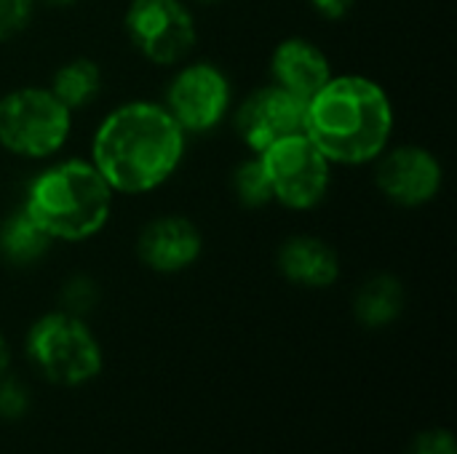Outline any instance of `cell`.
<instances>
[{"label":"cell","instance_id":"obj_20","mask_svg":"<svg viewBox=\"0 0 457 454\" xmlns=\"http://www.w3.org/2000/svg\"><path fill=\"white\" fill-rule=\"evenodd\" d=\"M29 409V393L19 380H3L0 383V417L3 420H19Z\"/></svg>","mask_w":457,"mask_h":454},{"label":"cell","instance_id":"obj_1","mask_svg":"<svg viewBox=\"0 0 457 454\" xmlns=\"http://www.w3.org/2000/svg\"><path fill=\"white\" fill-rule=\"evenodd\" d=\"M185 153V131L155 102H129L110 112L91 144V163L112 193L139 195L161 187Z\"/></svg>","mask_w":457,"mask_h":454},{"label":"cell","instance_id":"obj_7","mask_svg":"<svg viewBox=\"0 0 457 454\" xmlns=\"http://www.w3.org/2000/svg\"><path fill=\"white\" fill-rule=\"evenodd\" d=\"M131 45L153 64H177L195 43V21L179 0H131L126 19Z\"/></svg>","mask_w":457,"mask_h":454},{"label":"cell","instance_id":"obj_16","mask_svg":"<svg viewBox=\"0 0 457 454\" xmlns=\"http://www.w3.org/2000/svg\"><path fill=\"white\" fill-rule=\"evenodd\" d=\"M70 112L88 107L102 91V72L91 59H70L54 72L48 88Z\"/></svg>","mask_w":457,"mask_h":454},{"label":"cell","instance_id":"obj_18","mask_svg":"<svg viewBox=\"0 0 457 454\" xmlns=\"http://www.w3.org/2000/svg\"><path fill=\"white\" fill-rule=\"evenodd\" d=\"M96 297H99V294H96V286H94V281L86 278V276L70 278V281L64 284V289H62V305H64V310L72 313V316L88 313V310L96 305Z\"/></svg>","mask_w":457,"mask_h":454},{"label":"cell","instance_id":"obj_25","mask_svg":"<svg viewBox=\"0 0 457 454\" xmlns=\"http://www.w3.org/2000/svg\"><path fill=\"white\" fill-rule=\"evenodd\" d=\"M198 3H217V0H198Z\"/></svg>","mask_w":457,"mask_h":454},{"label":"cell","instance_id":"obj_10","mask_svg":"<svg viewBox=\"0 0 457 454\" xmlns=\"http://www.w3.org/2000/svg\"><path fill=\"white\" fill-rule=\"evenodd\" d=\"M442 163L426 147L404 144L378 158L375 182L380 193L396 206L415 209L431 203L442 190Z\"/></svg>","mask_w":457,"mask_h":454},{"label":"cell","instance_id":"obj_12","mask_svg":"<svg viewBox=\"0 0 457 454\" xmlns=\"http://www.w3.org/2000/svg\"><path fill=\"white\" fill-rule=\"evenodd\" d=\"M270 75L278 88L308 104V99L332 78V64L316 43L305 37H287L270 56Z\"/></svg>","mask_w":457,"mask_h":454},{"label":"cell","instance_id":"obj_14","mask_svg":"<svg viewBox=\"0 0 457 454\" xmlns=\"http://www.w3.org/2000/svg\"><path fill=\"white\" fill-rule=\"evenodd\" d=\"M51 246L48 233L21 209L3 219L0 225V257L8 265L27 268L35 265Z\"/></svg>","mask_w":457,"mask_h":454},{"label":"cell","instance_id":"obj_21","mask_svg":"<svg viewBox=\"0 0 457 454\" xmlns=\"http://www.w3.org/2000/svg\"><path fill=\"white\" fill-rule=\"evenodd\" d=\"M410 454H457L455 439L450 431H428L415 439Z\"/></svg>","mask_w":457,"mask_h":454},{"label":"cell","instance_id":"obj_4","mask_svg":"<svg viewBox=\"0 0 457 454\" xmlns=\"http://www.w3.org/2000/svg\"><path fill=\"white\" fill-rule=\"evenodd\" d=\"M27 356L56 385H83L102 372V348L91 329L67 310L46 313L27 332Z\"/></svg>","mask_w":457,"mask_h":454},{"label":"cell","instance_id":"obj_2","mask_svg":"<svg viewBox=\"0 0 457 454\" xmlns=\"http://www.w3.org/2000/svg\"><path fill=\"white\" fill-rule=\"evenodd\" d=\"M305 134L329 163L378 161L394 134V104L380 83L332 75L305 104Z\"/></svg>","mask_w":457,"mask_h":454},{"label":"cell","instance_id":"obj_11","mask_svg":"<svg viewBox=\"0 0 457 454\" xmlns=\"http://www.w3.org/2000/svg\"><path fill=\"white\" fill-rule=\"evenodd\" d=\"M204 249L201 230L185 217H158L137 238L139 260L155 273H179L190 268Z\"/></svg>","mask_w":457,"mask_h":454},{"label":"cell","instance_id":"obj_5","mask_svg":"<svg viewBox=\"0 0 457 454\" xmlns=\"http://www.w3.org/2000/svg\"><path fill=\"white\" fill-rule=\"evenodd\" d=\"M72 112L48 88H16L0 99V144L29 161L56 155L70 136Z\"/></svg>","mask_w":457,"mask_h":454},{"label":"cell","instance_id":"obj_9","mask_svg":"<svg viewBox=\"0 0 457 454\" xmlns=\"http://www.w3.org/2000/svg\"><path fill=\"white\" fill-rule=\"evenodd\" d=\"M236 131L252 153L305 131V102L276 83L254 88L236 110Z\"/></svg>","mask_w":457,"mask_h":454},{"label":"cell","instance_id":"obj_6","mask_svg":"<svg viewBox=\"0 0 457 454\" xmlns=\"http://www.w3.org/2000/svg\"><path fill=\"white\" fill-rule=\"evenodd\" d=\"M257 155L262 161L273 201L297 211L313 209L324 201L332 182V163L305 131L292 134Z\"/></svg>","mask_w":457,"mask_h":454},{"label":"cell","instance_id":"obj_8","mask_svg":"<svg viewBox=\"0 0 457 454\" xmlns=\"http://www.w3.org/2000/svg\"><path fill=\"white\" fill-rule=\"evenodd\" d=\"M163 107L185 134H206L222 123L230 107V83L225 72L209 62L187 64L169 83Z\"/></svg>","mask_w":457,"mask_h":454},{"label":"cell","instance_id":"obj_22","mask_svg":"<svg viewBox=\"0 0 457 454\" xmlns=\"http://www.w3.org/2000/svg\"><path fill=\"white\" fill-rule=\"evenodd\" d=\"M356 0H311V5L324 16V19H343Z\"/></svg>","mask_w":457,"mask_h":454},{"label":"cell","instance_id":"obj_15","mask_svg":"<svg viewBox=\"0 0 457 454\" xmlns=\"http://www.w3.org/2000/svg\"><path fill=\"white\" fill-rule=\"evenodd\" d=\"M402 308L404 289L394 276H372L356 294V318L370 329L394 324Z\"/></svg>","mask_w":457,"mask_h":454},{"label":"cell","instance_id":"obj_3","mask_svg":"<svg viewBox=\"0 0 457 454\" xmlns=\"http://www.w3.org/2000/svg\"><path fill=\"white\" fill-rule=\"evenodd\" d=\"M24 211L51 241L94 238L110 219L112 187L91 161H62L43 169L27 187Z\"/></svg>","mask_w":457,"mask_h":454},{"label":"cell","instance_id":"obj_13","mask_svg":"<svg viewBox=\"0 0 457 454\" xmlns=\"http://www.w3.org/2000/svg\"><path fill=\"white\" fill-rule=\"evenodd\" d=\"M278 270L287 281L308 289L332 286L340 276L337 252L313 235H295L278 249Z\"/></svg>","mask_w":457,"mask_h":454},{"label":"cell","instance_id":"obj_19","mask_svg":"<svg viewBox=\"0 0 457 454\" xmlns=\"http://www.w3.org/2000/svg\"><path fill=\"white\" fill-rule=\"evenodd\" d=\"M35 0H0V43L16 37L32 16Z\"/></svg>","mask_w":457,"mask_h":454},{"label":"cell","instance_id":"obj_17","mask_svg":"<svg viewBox=\"0 0 457 454\" xmlns=\"http://www.w3.org/2000/svg\"><path fill=\"white\" fill-rule=\"evenodd\" d=\"M233 193L249 209H260V206H265V203L273 201L270 185H268V177H265V169H262L260 155L257 158H249V161H244V163L236 166V171H233Z\"/></svg>","mask_w":457,"mask_h":454},{"label":"cell","instance_id":"obj_24","mask_svg":"<svg viewBox=\"0 0 457 454\" xmlns=\"http://www.w3.org/2000/svg\"><path fill=\"white\" fill-rule=\"evenodd\" d=\"M46 5H54V8H64V5H72L75 0H43Z\"/></svg>","mask_w":457,"mask_h":454},{"label":"cell","instance_id":"obj_23","mask_svg":"<svg viewBox=\"0 0 457 454\" xmlns=\"http://www.w3.org/2000/svg\"><path fill=\"white\" fill-rule=\"evenodd\" d=\"M8 359H11V356H8V345H5V340H3V334H0V375L8 369Z\"/></svg>","mask_w":457,"mask_h":454}]
</instances>
